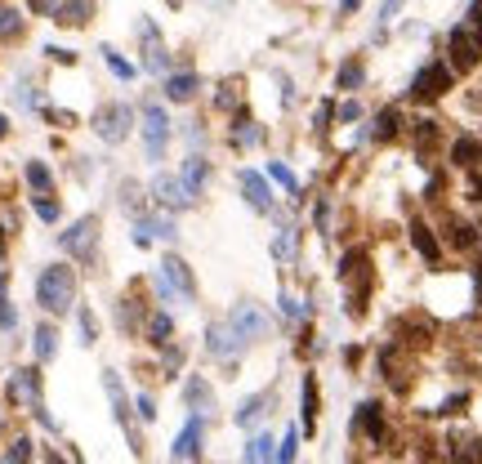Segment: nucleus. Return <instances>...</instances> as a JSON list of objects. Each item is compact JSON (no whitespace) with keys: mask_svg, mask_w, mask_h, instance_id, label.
I'll return each mask as SVG.
<instances>
[{"mask_svg":"<svg viewBox=\"0 0 482 464\" xmlns=\"http://www.w3.org/2000/svg\"><path fill=\"white\" fill-rule=\"evenodd\" d=\"M357 5H362V0H344V5H340V14L348 18V14H353V9H357Z\"/></svg>","mask_w":482,"mask_h":464,"instance_id":"obj_47","label":"nucleus"},{"mask_svg":"<svg viewBox=\"0 0 482 464\" xmlns=\"http://www.w3.org/2000/svg\"><path fill=\"white\" fill-rule=\"evenodd\" d=\"M469 22L482 32V0H474V5H469Z\"/></svg>","mask_w":482,"mask_h":464,"instance_id":"obj_46","label":"nucleus"},{"mask_svg":"<svg viewBox=\"0 0 482 464\" xmlns=\"http://www.w3.org/2000/svg\"><path fill=\"white\" fill-rule=\"evenodd\" d=\"M197 90H201L197 71H170V76L161 81V94H165L170 103H188V99H192Z\"/></svg>","mask_w":482,"mask_h":464,"instance_id":"obj_17","label":"nucleus"},{"mask_svg":"<svg viewBox=\"0 0 482 464\" xmlns=\"http://www.w3.org/2000/svg\"><path fill=\"white\" fill-rule=\"evenodd\" d=\"M304 429L308 433L317 429V380H312V375L304 380Z\"/></svg>","mask_w":482,"mask_h":464,"instance_id":"obj_27","label":"nucleus"},{"mask_svg":"<svg viewBox=\"0 0 482 464\" xmlns=\"http://www.w3.org/2000/svg\"><path fill=\"white\" fill-rule=\"evenodd\" d=\"M237 179H241V188H246V201L255 205L259 214H277V205H273V192H268V183H263V179L255 175V170H241Z\"/></svg>","mask_w":482,"mask_h":464,"instance_id":"obj_16","label":"nucleus"},{"mask_svg":"<svg viewBox=\"0 0 482 464\" xmlns=\"http://www.w3.org/2000/svg\"><path fill=\"white\" fill-rule=\"evenodd\" d=\"M14 326H18V313H14V303L0 295V331H14Z\"/></svg>","mask_w":482,"mask_h":464,"instance_id":"obj_37","label":"nucleus"},{"mask_svg":"<svg viewBox=\"0 0 482 464\" xmlns=\"http://www.w3.org/2000/svg\"><path fill=\"white\" fill-rule=\"evenodd\" d=\"M188 402H192V411H197L201 415V407H214V393H210V384L206 380H201V375H192V380H188Z\"/></svg>","mask_w":482,"mask_h":464,"instance_id":"obj_26","label":"nucleus"},{"mask_svg":"<svg viewBox=\"0 0 482 464\" xmlns=\"http://www.w3.org/2000/svg\"><path fill=\"white\" fill-rule=\"evenodd\" d=\"M103 58H107V67H112L120 81H135V63H125V58H120L112 45H103Z\"/></svg>","mask_w":482,"mask_h":464,"instance_id":"obj_33","label":"nucleus"},{"mask_svg":"<svg viewBox=\"0 0 482 464\" xmlns=\"http://www.w3.org/2000/svg\"><path fill=\"white\" fill-rule=\"evenodd\" d=\"M152 197H156L161 210H192V205H197L179 175H156V179H152Z\"/></svg>","mask_w":482,"mask_h":464,"instance_id":"obj_9","label":"nucleus"},{"mask_svg":"<svg viewBox=\"0 0 482 464\" xmlns=\"http://www.w3.org/2000/svg\"><path fill=\"white\" fill-rule=\"evenodd\" d=\"M188 143H192V148H201V139H206V130H201V121H188Z\"/></svg>","mask_w":482,"mask_h":464,"instance_id":"obj_42","label":"nucleus"},{"mask_svg":"<svg viewBox=\"0 0 482 464\" xmlns=\"http://www.w3.org/2000/svg\"><path fill=\"white\" fill-rule=\"evenodd\" d=\"M201 437H206V424H201V415L192 411V420L184 424V433L174 437V446H170V464H192L201 456Z\"/></svg>","mask_w":482,"mask_h":464,"instance_id":"obj_11","label":"nucleus"},{"mask_svg":"<svg viewBox=\"0 0 482 464\" xmlns=\"http://www.w3.org/2000/svg\"><path fill=\"white\" fill-rule=\"evenodd\" d=\"M81 335H85V344H94V313L81 308Z\"/></svg>","mask_w":482,"mask_h":464,"instance_id":"obj_40","label":"nucleus"},{"mask_svg":"<svg viewBox=\"0 0 482 464\" xmlns=\"http://www.w3.org/2000/svg\"><path fill=\"white\" fill-rule=\"evenodd\" d=\"M94 241H99V214H85V219H76L67 232H58V246H63V254H71V259H81V264H94Z\"/></svg>","mask_w":482,"mask_h":464,"instance_id":"obj_5","label":"nucleus"},{"mask_svg":"<svg viewBox=\"0 0 482 464\" xmlns=\"http://www.w3.org/2000/svg\"><path fill=\"white\" fill-rule=\"evenodd\" d=\"M143 331H148V344L170 348V339H174V317H170V313H152L148 322H143Z\"/></svg>","mask_w":482,"mask_h":464,"instance_id":"obj_21","label":"nucleus"},{"mask_svg":"<svg viewBox=\"0 0 482 464\" xmlns=\"http://www.w3.org/2000/svg\"><path fill=\"white\" fill-rule=\"evenodd\" d=\"M340 286H344V313L348 317H366L371 290H376V264H371L366 246H348L340 254Z\"/></svg>","mask_w":482,"mask_h":464,"instance_id":"obj_1","label":"nucleus"},{"mask_svg":"<svg viewBox=\"0 0 482 464\" xmlns=\"http://www.w3.org/2000/svg\"><path fill=\"white\" fill-rule=\"evenodd\" d=\"M228 326L237 331V339H241V344H255V339H263V335H268V317H263V313H259L250 299H241L237 308L228 313Z\"/></svg>","mask_w":482,"mask_h":464,"instance_id":"obj_8","label":"nucleus"},{"mask_svg":"<svg viewBox=\"0 0 482 464\" xmlns=\"http://www.w3.org/2000/svg\"><path fill=\"white\" fill-rule=\"evenodd\" d=\"M259 139H263V130H259V125H246V130L237 125V134H233V143H237V148H255Z\"/></svg>","mask_w":482,"mask_h":464,"instance_id":"obj_36","label":"nucleus"},{"mask_svg":"<svg viewBox=\"0 0 482 464\" xmlns=\"http://www.w3.org/2000/svg\"><path fill=\"white\" fill-rule=\"evenodd\" d=\"M442 241H447L451 250H474L478 246V228L464 224V219H455V214H442Z\"/></svg>","mask_w":482,"mask_h":464,"instance_id":"obj_15","label":"nucleus"},{"mask_svg":"<svg viewBox=\"0 0 482 464\" xmlns=\"http://www.w3.org/2000/svg\"><path fill=\"white\" fill-rule=\"evenodd\" d=\"M27 183L36 188V197H50V170L41 161H27Z\"/></svg>","mask_w":482,"mask_h":464,"instance_id":"obj_31","label":"nucleus"},{"mask_svg":"<svg viewBox=\"0 0 482 464\" xmlns=\"http://www.w3.org/2000/svg\"><path fill=\"white\" fill-rule=\"evenodd\" d=\"M447 63H451V71H474L482 63V32L474 27V22L451 27V36H447Z\"/></svg>","mask_w":482,"mask_h":464,"instance_id":"obj_3","label":"nucleus"},{"mask_svg":"<svg viewBox=\"0 0 482 464\" xmlns=\"http://www.w3.org/2000/svg\"><path fill=\"white\" fill-rule=\"evenodd\" d=\"M241 460H246V464H277V446H273V437H268V433H259L255 442H246Z\"/></svg>","mask_w":482,"mask_h":464,"instance_id":"obj_24","label":"nucleus"},{"mask_svg":"<svg viewBox=\"0 0 482 464\" xmlns=\"http://www.w3.org/2000/svg\"><path fill=\"white\" fill-rule=\"evenodd\" d=\"M45 54H50V58H58V63H76V54H71V50H54V45H50Z\"/></svg>","mask_w":482,"mask_h":464,"instance_id":"obj_45","label":"nucleus"},{"mask_svg":"<svg viewBox=\"0 0 482 464\" xmlns=\"http://www.w3.org/2000/svg\"><path fill=\"white\" fill-rule=\"evenodd\" d=\"M165 148H170V116L161 103H143V152H148V161H161Z\"/></svg>","mask_w":482,"mask_h":464,"instance_id":"obj_6","label":"nucleus"},{"mask_svg":"<svg viewBox=\"0 0 482 464\" xmlns=\"http://www.w3.org/2000/svg\"><path fill=\"white\" fill-rule=\"evenodd\" d=\"M36 303L45 313H71L76 308V273L67 264H50L36 277Z\"/></svg>","mask_w":482,"mask_h":464,"instance_id":"obj_2","label":"nucleus"},{"mask_svg":"<svg viewBox=\"0 0 482 464\" xmlns=\"http://www.w3.org/2000/svg\"><path fill=\"white\" fill-rule=\"evenodd\" d=\"M120 205H125V214H135V219L148 214V201H143L139 183H120Z\"/></svg>","mask_w":482,"mask_h":464,"instance_id":"obj_25","label":"nucleus"},{"mask_svg":"<svg viewBox=\"0 0 482 464\" xmlns=\"http://www.w3.org/2000/svg\"><path fill=\"white\" fill-rule=\"evenodd\" d=\"M241 348H246V344H241L237 331L228 326V317L206 326V353H210L214 362H233V357H241Z\"/></svg>","mask_w":482,"mask_h":464,"instance_id":"obj_10","label":"nucleus"},{"mask_svg":"<svg viewBox=\"0 0 482 464\" xmlns=\"http://www.w3.org/2000/svg\"><path fill=\"white\" fill-rule=\"evenodd\" d=\"M366 81V67H362V58H348L340 67V90H357V85Z\"/></svg>","mask_w":482,"mask_h":464,"instance_id":"obj_28","label":"nucleus"},{"mask_svg":"<svg viewBox=\"0 0 482 464\" xmlns=\"http://www.w3.org/2000/svg\"><path fill=\"white\" fill-rule=\"evenodd\" d=\"M103 388H107V397H112V407H116V424H120V429H125V437H130V446H139L135 420H130V397H125V388H120V380H116V371H103Z\"/></svg>","mask_w":482,"mask_h":464,"instance_id":"obj_13","label":"nucleus"},{"mask_svg":"<svg viewBox=\"0 0 482 464\" xmlns=\"http://www.w3.org/2000/svg\"><path fill=\"white\" fill-rule=\"evenodd\" d=\"M397 134H402V112H397V107H384V112L371 121V139H376V143H393Z\"/></svg>","mask_w":482,"mask_h":464,"instance_id":"obj_20","label":"nucleus"},{"mask_svg":"<svg viewBox=\"0 0 482 464\" xmlns=\"http://www.w3.org/2000/svg\"><path fill=\"white\" fill-rule=\"evenodd\" d=\"M447 90H455V71H451V63H425V67L415 71L411 90H406V99H411V103H438Z\"/></svg>","mask_w":482,"mask_h":464,"instance_id":"obj_4","label":"nucleus"},{"mask_svg":"<svg viewBox=\"0 0 482 464\" xmlns=\"http://www.w3.org/2000/svg\"><path fill=\"white\" fill-rule=\"evenodd\" d=\"M469 282H474V303L482 308V264H478V268H469Z\"/></svg>","mask_w":482,"mask_h":464,"instance_id":"obj_41","label":"nucleus"},{"mask_svg":"<svg viewBox=\"0 0 482 464\" xmlns=\"http://www.w3.org/2000/svg\"><path fill=\"white\" fill-rule=\"evenodd\" d=\"M179 179H184V188L192 192V201H197L201 192H206V179H210V161H206L201 152H192L188 161H184V175H179Z\"/></svg>","mask_w":482,"mask_h":464,"instance_id":"obj_18","label":"nucleus"},{"mask_svg":"<svg viewBox=\"0 0 482 464\" xmlns=\"http://www.w3.org/2000/svg\"><path fill=\"white\" fill-rule=\"evenodd\" d=\"M451 165H460V170H482V139H474V134H460V139L451 143Z\"/></svg>","mask_w":482,"mask_h":464,"instance_id":"obj_19","label":"nucleus"},{"mask_svg":"<svg viewBox=\"0 0 482 464\" xmlns=\"http://www.w3.org/2000/svg\"><path fill=\"white\" fill-rule=\"evenodd\" d=\"M130 121H135V107H130V103H112V107H99V116H94V130H99L103 143H125Z\"/></svg>","mask_w":482,"mask_h":464,"instance_id":"obj_7","label":"nucleus"},{"mask_svg":"<svg viewBox=\"0 0 482 464\" xmlns=\"http://www.w3.org/2000/svg\"><path fill=\"white\" fill-rule=\"evenodd\" d=\"M268 179H273V183H282L286 192H295V197H299V179L291 175V165H282V161H268Z\"/></svg>","mask_w":482,"mask_h":464,"instance_id":"obj_30","label":"nucleus"},{"mask_svg":"<svg viewBox=\"0 0 482 464\" xmlns=\"http://www.w3.org/2000/svg\"><path fill=\"white\" fill-rule=\"evenodd\" d=\"M139 415H143V420H156V407H152L148 393H139Z\"/></svg>","mask_w":482,"mask_h":464,"instance_id":"obj_43","label":"nucleus"},{"mask_svg":"<svg viewBox=\"0 0 482 464\" xmlns=\"http://www.w3.org/2000/svg\"><path fill=\"white\" fill-rule=\"evenodd\" d=\"M397 9H402V0H384V5H380V18H384V22H389V18L397 14Z\"/></svg>","mask_w":482,"mask_h":464,"instance_id":"obj_44","label":"nucleus"},{"mask_svg":"<svg viewBox=\"0 0 482 464\" xmlns=\"http://www.w3.org/2000/svg\"><path fill=\"white\" fill-rule=\"evenodd\" d=\"M455 464H482V437H469L455 446Z\"/></svg>","mask_w":482,"mask_h":464,"instance_id":"obj_32","label":"nucleus"},{"mask_svg":"<svg viewBox=\"0 0 482 464\" xmlns=\"http://www.w3.org/2000/svg\"><path fill=\"white\" fill-rule=\"evenodd\" d=\"M268 402H273V393H255V397H246V402L237 407L233 420L241 424V429H255V424L263 420V407H268Z\"/></svg>","mask_w":482,"mask_h":464,"instance_id":"obj_23","label":"nucleus"},{"mask_svg":"<svg viewBox=\"0 0 482 464\" xmlns=\"http://www.w3.org/2000/svg\"><path fill=\"white\" fill-rule=\"evenodd\" d=\"M5 134H9V121H5V116H0V139H5Z\"/></svg>","mask_w":482,"mask_h":464,"instance_id":"obj_48","label":"nucleus"},{"mask_svg":"<svg viewBox=\"0 0 482 464\" xmlns=\"http://www.w3.org/2000/svg\"><path fill=\"white\" fill-rule=\"evenodd\" d=\"M161 273H165V282H170V290L184 303H192L197 299V277H192V268L179 259V254H165V264H161Z\"/></svg>","mask_w":482,"mask_h":464,"instance_id":"obj_12","label":"nucleus"},{"mask_svg":"<svg viewBox=\"0 0 482 464\" xmlns=\"http://www.w3.org/2000/svg\"><path fill=\"white\" fill-rule=\"evenodd\" d=\"M36 214H41L45 224H54V219H58V201H50V197H36Z\"/></svg>","mask_w":482,"mask_h":464,"instance_id":"obj_38","label":"nucleus"},{"mask_svg":"<svg viewBox=\"0 0 482 464\" xmlns=\"http://www.w3.org/2000/svg\"><path fill=\"white\" fill-rule=\"evenodd\" d=\"M335 116H340L344 125H348V121H362V103H353V99H348V103H340V112H335Z\"/></svg>","mask_w":482,"mask_h":464,"instance_id":"obj_39","label":"nucleus"},{"mask_svg":"<svg viewBox=\"0 0 482 464\" xmlns=\"http://www.w3.org/2000/svg\"><path fill=\"white\" fill-rule=\"evenodd\" d=\"M295 456H299V433L291 429L286 442H282V451H277V464H295Z\"/></svg>","mask_w":482,"mask_h":464,"instance_id":"obj_34","label":"nucleus"},{"mask_svg":"<svg viewBox=\"0 0 482 464\" xmlns=\"http://www.w3.org/2000/svg\"><path fill=\"white\" fill-rule=\"evenodd\" d=\"M411 246L420 250V259H425L429 268H442V237L425 224V219H411Z\"/></svg>","mask_w":482,"mask_h":464,"instance_id":"obj_14","label":"nucleus"},{"mask_svg":"<svg viewBox=\"0 0 482 464\" xmlns=\"http://www.w3.org/2000/svg\"><path fill=\"white\" fill-rule=\"evenodd\" d=\"M18 27H22V18L14 14V9H0V36H5V41H14Z\"/></svg>","mask_w":482,"mask_h":464,"instance_id":"obj_35","label":"nucleus"},{"mask_svg":"<svg viewBox=\"0 0 482 464\" xmlns=\"http://www.w3.org/2000/svg\"><path fill=\"white\" fill-rule=\"evenodd\" d=\"M54 339H58V335H54V326H36V357H41V362H50V357H54V348H58Z\"/></svg>","mask_w":482,"mask_h":464,"instance_id":"obj_29","label":"nucleus"},{"mask_svg":"<svg viewBox=\"0 0 482 464\" xmlns=\"http://www.w3.org/2000/svg\"><path fill=\"white\" fill-rule=\"evenodd\" d=\"M94 14V0H63V5H54V22H63V27H81Z\"/></svg>","mask_w":482,"mask_h":464,"instance_id":"obj_22","label":"nucleus"}]
</instances>
